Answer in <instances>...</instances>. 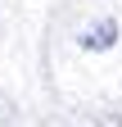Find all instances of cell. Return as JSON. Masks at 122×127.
<instances>
[{"mask_svg":"<svg viewBox=\"0 0 122 127\" xmlns=\"http://www.w3.org/2000/svg\"><path fill=\"white\" fill-rule=\"evenodd\" d=\"M81 45H90V50H104V45H113V23H100L90 36H81Z\"/></svg>","mask_w":122,"mask_h":127,"instance_id":"cell-1","label":"cell"}]
</instances>
